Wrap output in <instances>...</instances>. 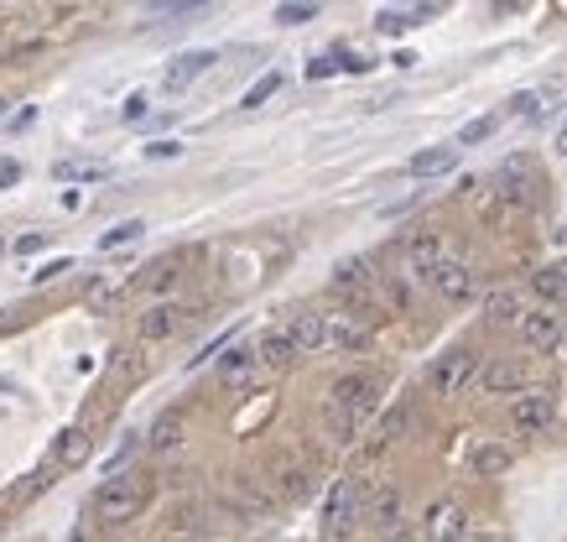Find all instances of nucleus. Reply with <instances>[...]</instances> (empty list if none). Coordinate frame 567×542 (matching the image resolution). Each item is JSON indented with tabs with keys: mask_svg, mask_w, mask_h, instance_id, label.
Returning <instances> with one entry per match:
<instances>
[{
	"mask_svg": "<svg viewBox=\"0 0 567 542\" xmlns=\"http://www.w3.org/2000/svg\"><path fill=\"white\" fill-rule=\"evenodd\" d=\"M536 110H542V94H516V100L505 105V115H516V121H532Z\"/></svg>",
	"mask_w": 567,
	"mask_h": 542,
	"instance_id": "35",
	"label": "nucleus"
},
{
	"mask_svg": "<svg viewBox=\"0 0 567 542\" xmlns=\"http://www.w3.org/2000/svg\"><path fill=\"white\" fill-rule=\"evenodd\" d=\"M52 177H63V183H104L110 167H104V162H58Z\"/></svg>",
	"mask_w": 567,
	"mask_h": 542,
	"instance_id": "25",
	"label": "nucleus"
},
{
	"mask_svg": "<svg viewBox=\"0 0 567 542\" xmlns=\"http://www.w3.org/2000/svg\"><path fill=\"white\" fill-rule=\"evenodd\" d=\"M146 157H152V162H167V157H183V146H177V141H152V146H146Z\"/></svg>",
	"mask_w": 567,
	"mask_h": 542,
	"instance_id": "36",
	"label": "nucleus"
},
{
	"mask_svg": "<svg viewBox=\"0 0 567 542\" xmlns=\"http://www.w3.org/2000/svg\"><path fill=\"white\" fill-rule=\"evenodd\" d=\"M63 272H69V262H52V266H42V272H32L37 282H52V277H63Z\"/></svg>",
	"mask_w": 567,
	"mask_h": 542,
	"instance_id": "41",
	"label": "nucleus"
},
{
	"mask_svg": "<svg viewBox=\"0 0 567 542\" xmlns=\"http://www.w3.org/2000/svg\"><path fill=\"white\" fill-rule=\"evenodd\" d=\"M328 345H339V350H370V329L364 324H354L349 314H339V318H328Z\"/></svg>",
	"mask_w": 567,
	"mask_h": 542,
	"instance_id": "18",
	"label": "nucleus"
},
{
	"mask_svg": "<svg viewBox=\"0 0 567 542\" xmlns=\"http://www.w3.org/2000/svg\"><path fill=\"white\" fill-rule=\"evenodd\" d=\"M183 329V308L173 303H156L152 314H141V339H173Z\"/></svg>",
	"mask_w": 567,
	"mask_h": 542,
	"instance_id": "15",
	"label": "nucleus"
},
{
	"mask_svg": "<svg viewBox=\"0 0 567 542\" xmlns=\"http://www.w3.org/2000/svg\"><path fill=\"white\" fill-rule=\"evenodd\" d=\"M287 334H292L297 350L312 355V350H323L328 345V318L323 314H292L287 318Z\"/></svg>",
	"mask_w": 567,
	"mask_h": 542,
	"instance_id": "12",
	"label": "nucleus"
},
{
	"mask_svg": "<svg viewBox=\"0 0 567 542\" xmlns=\"http://www.w3.org/2000/svg\"><path fill=\"white\" fill-rule=\"evenodd\" d=\"M464 532H468V517L458 501H437L427 511V542H464Z\"/></svg>",
	"mask_w": 567,
	"mask_h": 542,
	"instance_id": "9",
	"label": "nucleus"
},
{
	"mask_svg": "<svg viewBox=\"0 0 567 542\" xmlns=\"http://www.w3.org/2000/svg\"><path fill=\"white\" fill-rule=\"evenodd\" d=\"M276 89H281V73H266L260 84H250V94H245V110H260L276 94Z\"/></svg>",
	"mask_w": 567,
	"mask_h": 542,
	"instance_id": "31",
	"label": "nucleus"
},
{
	"mask_svg": "<svg viewBox=\"0 0 567 542\" xmlns=\"http://www.w3.org/2000/svg\"><path fill=\"white\" fill-rule=\"evenodd\" d=\"M432 293L447 298V303H468L474 298V272H468L464 262H453V256H447V262L432 272Z\"/></svg>",
	"mask_w": 567,
	"mask_h": 542,
	"instance_id": "8",
	"label": "nucleus"
},
{
	"mask_svg": "<svg viewBox=\"0 0 567 542\" xmlns=\"http://www.w3.org/2000/svg\"><path fill=\"white\" fill-rule=\"evenodd\" d=\"M281 495H292V501L312 495V474L308 470H287V474H281Z\"/></svg>",
	"mask_w": 567,
	"mask_h": 542,
	"instance_id": "32",
	"label": "nucleus"
},
{
	"mask_svg": "<svg viewBox=\"0 0 567 542\" xmlns=\"http://www.w3.org/2000/svg\"><path fill=\"white\" fill-rule=\"evenodd\" d=\"M551 422H557V397H551V391H520L516 402H511V428H516L520 438L547 433Z\"/></svg>",
	"mask_w": 567,
	"mask_h": 542,
	"instance_id": "3",
	"label": "nucleus"
},
{
	"mask_svg": "<svg viewBox=\"0 0 567 542\" xmlns=\"http://www.w3.org/2000/svg\"><path fill=\"white\" fill-rule=\"evenodd\" d=\"M0 256H6V241H0Z\"/></svg>",
	"mask_w": 567,
	"mask_h": 542,
	"instance_id": "44",
	"label": "nucleus"
},
{
	"mask_svg": "<svg viewBox=\"0 0 567 542\" xmlns=\"http://www.w3.org/2000/svg\"><path fill=\"white\" fill-rule=\"evenodd\" d=\"M557 152H563V157H567V125H563V131H557Z\"/></svg>",
	"mask_w": 567,
	"mask_h": 542,
	"instance_id": "42",
	"label": "nucleus"
},
{
	"mask_svg": "<svg viewBox=\"0 0 567 542\" xmlns=\"http://www.w3.org/2000/svg\"><path fill=\"white\" fill-rule=\"evenodd\" d=\"M395 517H401V495L385 490V495H380V507H375V526L380 532H395Z\"/></svg>",
	"mask_w": 567,
	"mask_h": 542,
	"instance_id": "30",
	"label": "nucleus"
},
{
	"mask_svg": "<svg viewBox=\"0 0 567 542\" xmlns=\"http://www.w3.org/2000/svg\"><path fill=\"white\" fill-rule=\"evenodd\" d=\"M121 115H125V121H146V94H131Z\"/></svg>",
	"mask_w": 567,
	"mask_h": 542,
	"instance_id": "39",
	"label": "nucleus"
},
{
	"mask_svg": "<svg viewBox=\"0 0 567 542\" xmlns=\"http://www.w3.org/2000/svg\"><path fill=\"white\" fill-rule=\"evenodd\" d=\"M526 386V366H520L516 355H495V360H484V376H480V391L489 397H511Z\"/></svg>",
	"mask_w": 567,
	"mask_h": 542,
	"instance_id": "6",
	"label": "nucleus"
},
{
	"mask_svg": "<svg viewBox=\"0 0 567 542\" xmlns=\"http://www.w3.org/2000/svg\"><path fill=\"white\" fill-rule=\"evenodd\" d=\"M297 345H292V334L287 329H271L266 339H260V366H271V370H292V360H297Z\"/></svg>",
	"mask_w": 567,
	"mask_h": 542,
	"instance_id": "16",
	"label": "nucleus"
},
{
	"mask_svg": "<svg viewBox=\"0 0 567 542\" xmlns=\"http://www.w3.org/2000/svg\"><path fill=\"white\" fill-rule=\"evenodd\" d=\"M89 454H94V438L84 433V428H69V433H58V470H79V464H89Z\"/></svg>",
	"mask_w": 567,
	"mask_h": 542,
	"instance_id": "13",
	"label": "nucleus"
},
{
	"mask_svg": "<svg viewBox=\"0 0 567 542\" xmlns=\"http://www.w3.org/2000/svg\"><path fill=\"white\" fill-rule=\"evenodd\" d=\"M458 167V146H432V152H416L412 162H406V173L412 177H443Z\"/></svg>",
	"mask_w": 567,
	"mask_h": 542,
	"instance_id": "14",
	"label": "nucleus"
},
{
	"mask_svg": "<svg viewBox=\"0 0 567 542\" xmlns=\"http://www.w3.org/2000/svg\"><path fill=\"white\" fill-rule=\"evenodd\" d=\"M520 339L532 350H557L563 345V314L557 308H532V314L520 318Z\"/></svg>",
	"mask_w": 567,
	"mask_h": 542,
	"instance_id": "7",
	"label": "nucleus"
},
{
	"mask_svg": "<svg viewBox=\"0 0 567 542\" xmlns=\"http://www.w3.org/2000/svg\"><path fill=\"white\" fill-rule=\"evenodd\" d=\"M360 507H364V485L360 480H339L328 490V538H349L360 526Z\"/></svg>",
	"mask_w": 567,
	"mask_h": 542,
	"instance_id": "4",
	"label": "nucleus"
},
{
	"mask_svg": "<svg viewBox=\"0 0 567 542\" xmlns=\"http://www.w3.org/2000/svg\"><path fill=\"white\" fill-rule=\"evenodd\" d=\"M532 287H536V298L547 303V308H557V303H567V262H557V266H542V272H532Z\"/></svg>",
	"mask_w": 567,
	"mask_h": 542,
	"instance_id": "17",
	"label": "nucleus"
},
{
	"mask_svg": "<svg viewBox=\"0 0 567 542\" xmlns=\"http://www.w3.org/2000/svg\"><path fill=\"white\" fill-rule=\"evenodd\" d=\"M480 376H484V360L474 350H447L437 366H432V391L437 397H464L468 386H480Z\"/></svg>",
	"mask_w": 567,
	"mask_h": 542,
	"instance_id": "2",
	"label": "nucleus"
},
{
	"mask_svg": "<svg viewBox=\"0 0 567 542\" xmlns=\"http://www.w3.org/2000/svg\"><path fill=\"white\" fill-rule=\"evenodd\" d=\"M447 256H443V241L437 235H412V245H406V266H412V277H422V282H432V272L443 266Z\"/></svg>",
	"mask_w": 567,
	"mask_h": 542,
	"instance_id": "11",
	"label": "nucleus"
},
{
	"mask_svg": "<svg viewBox=\"0 0 567 542\" xmlns=\"http://www.w3.org/2000/svg\"><path fill=\"white\" fill-rule=\"evenodd\" d=\"M256 366H260V350H245L240 345V350H229L219 360V381L224 386H245L250 376H256Z\"/></svg>",
	"mask_w": 567,
	"mask_h": 542,
	"instance_id": "19",
	"label": "nucleus"
},
{
	"mask_svg": "<svg viewBox=\"0 0 567 542\" xmlns=\"http://www.w3.org/2000/svg\"><path fill=\"white\" fill-rule=\"evenodd\" d=\"M0 391H17V381H11V376H0Z\"/></svg>",
	"mask_w": 567,
	"mask_h": 542,
	"instance_id": "43",
	"label": "nucleus"
},
{
	"mask_svg": "<svg viewBox=\"0 0 567 542\" xmlns=\"http://www.w3.org/2000/svg\"><path fill=\"white\" fill-rule=\"evenodd\" d=\"M214 63H219V58L208 53V48H193V53H177L173 63H167V73H162V84H167V89H188L193 79H198V73H208V69H214Z\"/></svg>",
	"mask_w": 567,
	"mask_h": 542,
	"instance_id": "10",
	"label": "nucleus"
},
{
	"mask_svg": "<svg viewBox=\"0 0 567 542\" xmlns=\"http://www.w3.org/2000/svg\"><path fill=\"white\" fill-rule=\"evenodd\" d=\"M146 495L152 485L141 480V474H110L100 490H94V517L100 522H131L146 511Z\"/></svg>",
	"mask_w": 567,
	"mask_h": 542,
	"instance_id": "1",
	"label": "nucleus"
},
{
	"mask_svg": "<svg viewBox=\"0 0 567 542\" xmlns=\"http://www.w3.org/2000/svg\"><path fill=\"white\" fill-rule=\"evenodd\" d=\"M333 69H344V63H339V58H312V63H308V79H328Z\"/></svg>",
	"mask_w": 567,
	"mask_h": 542,
	"instance_id": "38",
	"label": "nucleus"
},
{
	"mask_svg": "<svg viewBox=\"0 0 567 542\" xmlns=\"http://www.w3.org/2000/svg\"><path fill=\"white\" fill-rule=\"evenodd\" d=\"M173 277H177V266H173V262H152L136 282H131V293H156V287H167Z\"/></svg>",
	"mask_w": 567,
	"mask_h": 542,
	"instance_id": "26",
	"label": "nucleus"
},
{
	"mask_svg": "<svg viewBox=\"0 0 567 542\" xmlns=\"http://www.w3.org/2000/svg\"><path fill=\"white\" fill-rule=\"evenodd\" d=\"M375 402H380L375 376H339V381H333V391H328V407L349 412L354 422H360L364 412H375Z\"/></svg>",
	"mask_w": 567,
	"mask_h": 542,
	"instance_id": "5",
	"label": "nucleus"
},
{
	"mask_svg": "<svg viewBox=\"0 0 567 542\" xmlns=\"http://www.w3.org/2000/svg\"><path fill=\"white\" fill-rule=\"evenodd\" d=\"M333 287H339V293H349V298H364V287H370V266H364L360 256L339 262V266H333Z\"/></svg>",
	"mask_w": 567,
	"mask_h": 542,
	"instance_id": "22",
	"label": "nucleus"
},
{
	"mask_svg": "<svg viewBox=\"0 0 567 542\" xmlns=\"http://www.w3.org/2000/svg\"><path fill=\"white\" fill-rule=\"evenodd\" d=\"M484 318H489V324H520L526 308H520V298L505 287V293H489V298H484Z\"/></svg>",
	"mask_w": 567,
	"mask_h": 542,
	"instance_id": "23",
	"label": "nucleus"
},
{
	"mask_svg": "<svg viewBox=\"0 0 567 542\" xmlns=\"http://www.w3.org/2000/svg\"><path fill=\"white\" fill-rule=\"evenodd\" d=\"M318 17V6H276V21L281 27H302V21Z\"/></svg>",
	"mask_w": 567,
	"mask_h": 542,
	"instance_id": "33",
	"label": "nucleus"
},
{
	"mask_svg": "<svg viewBox=\"0 0 567 542\" xmlns=\"http://www.w3.org/2000/svg\"><path fill=\"white\" fill-rule=\"evenodd\" d=\"M17 183H21V162L0 157V188H17Z\"/></svg>",
	"mask_w": 567,
	"mask_h": 542,
	"instance_id": "37",
	"label": "nucleus"
},
{
	"mask_svg": "<svg viewBox=\"0 0 567 542\" xmlns=\"http://www.w3.org/2000/svg\"><path fill=\"white\" fill-rule=\"evenodd\" d=\"M141 229H146L141 219H121L115 229H104V235H100V250H121V245L141 241Z\"/></svg>",
	"mask_w": 567,
	"mask_h": 542,
	"instance_id": "27",
	"label": "nucleus"
},
{
	"mask_svg": "<svg viewBox=\"0 0 567 542\" xmlns=\"http://www.w3.org/2000/svg\"><path fill=\"white\" fill-rule=\"evenodd\" d=\"M42 245H48V241H42V235H21V241H17V250H21V256H37Z\"/></svg>",
	"mask_w": 567,
	"mask_h": 542,
	"instance_id": "40",
	"label": "nucleus"
},
{
	"mask_svg": "<svg viewBox=\"0 0 567 542\" xmlns=\"http://www.w3.org/2000/svg\"><path fill=\"white\" fill-rule=\"evenodd\" d=\"M495 125H499V115H480V121H468L464 131H458V146H480V141H489L495 136Z\"/></svg>",
	"mask_w": 567,
	"mask_h": 542,
	"instance_id": "29",
	"label": "nucleus"
},
{
	"mask_svg": "<svg viewBox=\"0 0 567 542\" xmlns=\"http://www.w3.org/2000/svg\"><path fill=\"white\" fill-rule=\"evenodd\" d=\"M406 422H412V412H406V407L385 412V418H380V438H401V433H406Z\"/></svg>",
	"mask_w": 567,
	"mask_h": 542,
	"instance_id": "34",
	"label": "nucleus"
},
{
	"mask_svg": "<svg viewBox=\"0 0 567 542\" xmlns=\"http://www.w3.org/2000/svg\"><path fill=\"white\" fill-rule=\"evenodd\" d=\"M177 443H183V418L167 412V418L152 428V449H177Z\"/></svg>",
	"mask_w": 567,
	"mask_h": 542,
	"instance_id": "28",
	"label": "nucleus"
},
{
	"mask_svg": "<svg viewBox=\"0 0 567 542\" xmlns=\"http://www.w3.org/2000/svg\"><path fill=\"white\" fill-rule=\"evenodd\" d=\"M499 183H505V198H516V204H532L536 177H532V162H526V157L505 162V173H499Z\"/></svg>",
	"mask_w": 567,
	"mask_h": 542,
	"instance_id": "21",
	"label": "nucleus"
},
{
	"mask_svg": "<svg viewBox=\"0 0 567 542\" xmlns=\"http://www.w3.org/2000/svg\"><path fill=\"white\" fill-rule=\"evenodd\" d=\"M427 17H437V6H412V11H380L375 27H380L385 37H395V32H406V27H416V21H427Z\"/></svg>",
	"mask_w": 567,
	"mask_h": 542,
	"instance_id": "24",
	"label": "nucleus"
},
{
	"mask_svg": "<svg viewBox=\"0 0 567 542\" xmlns=\"http://www.w3.org/2000/svg\"><path fill=\"white\" fill-rule=\"evenodd\" d=\"M468 470L480 474V480H495V474L511 470V449H505V443H480V449L468 454Z\"/></svg>",
	"mask_w": 567,
	"mask_h": 542,
	"instance_id": "20",
	"label": "nucleus"
}]
</instances>
